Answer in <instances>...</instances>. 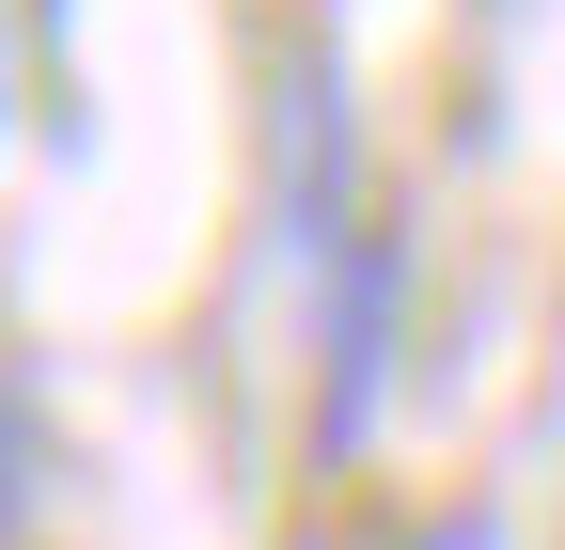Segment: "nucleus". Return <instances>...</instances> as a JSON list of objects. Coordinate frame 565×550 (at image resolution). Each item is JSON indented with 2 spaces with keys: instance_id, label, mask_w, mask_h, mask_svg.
<instances>
[{
  "instance_id": "nucleus-1",
  "label": "nucleus",
  "mask_w": 565,
  "mask_h": 550,
  "mask_svg": "<svg viewBox=\"0 0 565 550\" xmlns=\"http://www.w3.org/2000/svg\"><path fill=\"white\" fill-rule=\"evenodd\" d=\"M32 472H47V456H32V425H17V393H0V550L32 535Z\"/></svg>"
},
{
  "instance_id": "nucleus-2",
  "label": "nucleus",
  "mask_w": 565,
  "mask_h": 550,
  "mask_svg": "<svg viewBox=\"0 0 565 550\" xmlns=\"http://www.w3.org/2000/svg\"><path fill=\"white\" fill-rule=\"evenodd\" d=\"M424 550H487V535H471V519H456V535H424Z\"/></svg>"
}]
</instances>
